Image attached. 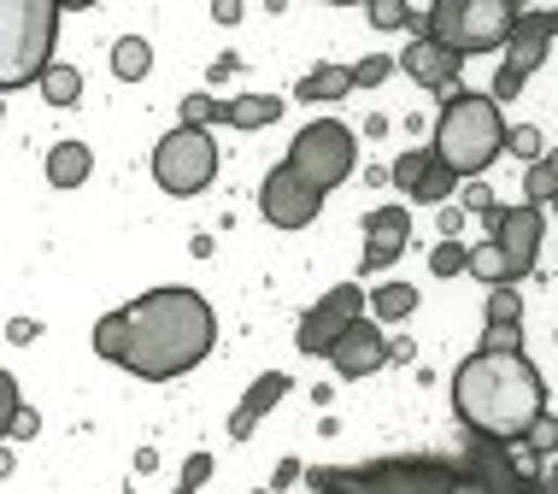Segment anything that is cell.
<instances>
[{"label":"cell","instance_id":"1","mask_svg":"<svg viewBox=\"0 0 558 494\" xmlns=\"http://www.w3.org/2000/svg\"><path fill=\"white\" fill-rule=\"evenodd\" d=\"M312 494H558V459L530 447L464 442L459 454H388L306 471Z\"/></svg>","mask_w":558,"mask_h":494},{"label":"cell","instance_id":"2","mask_svg":"<svg viewBox=\"0 0 558 494\" xmlns=\"http://www.w3.org/2000/svg\"><path fill=\"white\" fill-rule=\"evenodd\" d=\"M213 348H218V312L201 289H183V282L135 294L130 306H118L95 324V353L142 383L189 377Z\"/></svg>","mask_w":558,"mask_h":494},{"label":"cell","instance_id":"3","mask_svg":"<svg viewBox=\"0 0 558 494\" xmlns=\"http://www.w3.org/2000/svg\"><path fill=\"white\" fill-rule=\"evenodd\" d=\"M452 412H459L464 436L494 442V447H523L535 436V424L547 418V383L541 371L518 353H494L476 348L471 359H459L452 371Z\"/></svg>","mask_w":558,"mask_h":494},{"label":"cell","instance_id":"4","mask_svg":"<svg viewBox=\"0 0 558 494\" xmlns=\"http://www.w3.org/2000/svg\"><path fill=\"white\" fill-rule=\"evenodd\" d=\"M506 142H511V130H506V112H500V100L494 95H471V88H452V95L441 100V118H435V154L447 159V171L459 177H476L488 171L494 159L506 154Z\"/></svg>","mask_w":558,"mask_h":494},{"label":"cell","instance_id":"5","mask_svg":"<svg viewBox=\"0 0 558 494\" xmlns=\"http://www.w3.org/2000/svg\"><path fill=\"white\" fill-rule=\"evenodd\" d=\"M59 7L53 0H7L0 7V88L41 83L59 65Z\"/></svg>","mask_w":558,"mask_h":494},{"label":"cell","instance_id":"6","mask_svg":"<svg viewBox=\"0 0 558 494\" xmlns=\"http://www.w3.org/2000/svg\"><path fill=\"white\" fill-rule=\"evenodd\" d=\"M511 24H518V7H506V0H435L424 19V36L452 48L459 59H476V53L506 48Z\"/></svg>","mask_w":558,"mask_h":494},{"label":"cell","instance_id":"7","mask_svg":"<svg viewBox=\"0 0 558 494\" xmlns=\"http://www.w3.org/2000/svg\"><path fill=\"white\" fill-rule=\"evenodd\" d=\"M282 165H289L300 183H312L318 194H329V189H341L347 177H353L359 136L341 124V118H318V124H306V130L289 142V159H282Z\"/></svg>","mask_w":558,"mask_h":494},{"label":"cell","instance_id":"8","mask_svg":"<svg viewBox=\"0 0 558 494\" xmlns=\"http://www.w3.org/2000/svg\"><path fill=\"white\" fill-rule=\"evenodd\" d=\"M213 177H218V142H213V130H194V124L165 130L159 147H154V183L165 194L189 201V194L213 189Z\"/></svg>","mask_w":558,"mask_h":494},{"label":"cell","instance_id":"9","mask_svg":"<svg viewBox=\"0 0 558 494\" xmlns=\"http://www.w3.org/2000/svg\"><path fill=\"white\" fill-rule=\"evenodd\" d=\"M553 41H558V7L518 12V24H511V41H506V59H500V71H494V88H488L500 107H506V100H518L523 83H530L535 71L547 65Z\"/></svg>","mask_w":558,"mask_h":494},{"label":"cell","instance_id":"10","mask_svg":"<svg viewBox=\"0 0 558 494\" xmlns=\"http://www.w3.org/2000/svg\"><path fill=\"white\" fill-rule=\"evenodd\" d=\"M359 318H365V289H359V282H336V289H329L318 306L300 312L294 348L306 353V359H318V353L329 359V353H336V341H341Z\"/></svg>","mask_w":558,"mask_h":494},{"label":"cell","instance_id":"11","mask_svg":"<svg viewBox=\"0 0 558 494\" xmlns=\"http://www.w3.org/2000/svg\"><path fill=\"white\" fill-rule=\"evenodd\" d=\"M541 236H547V218H541V206H494V213H488V242L506 253L511 289H518V282L535 272Z\"/></svg>","mask_w":558,"mask_h":494},{"label":"cell","instance_id":"12","mask_svg":"<svg viewBox=\"0 0 558 494\" xmlns=\"http://www.w3.org/2000/svg\"><path fill=\"white\" fill-rule=\"evenodd\" d=\"M259 213H265V224H277V230H306V224L324 213V194L312 183H300L289 165H270L265 183H259Z\"/></svg>","mask_w":558,"mask_h":494},{"label":"cell","instance_id":"13","mask_svg":"<svg viewBox=\"0 0 558 494\" xmlns=\"http://www.w3.org/2000/svg\"><path fill=\"white\" fill-rule=\"evenodd\" d=\"M388 183L417 206H447L452 189H459V177L447 171V159L435 154V147H405V154L388 165Z\"/></svg>","mask_w":558,"mask_h":494},{"label":"cell","instance_id":"14","mask_svg":"<svg viewBox=\"0 0 558 494\" xmlns=\"http://www.w3.org/2000/svg\"><path fill=\"white\" fill-rule=\"evenodd\" d=\"M395 359V348H388V336H383V324L376 318H359L347 336L336 341V353H329V365H336V377L347 383H359V377H376V371Z\"/></svg>","mask_w":558,"mask_h":494},{"label":"cell","instance_id":"15","mask_svg":"<svg viewBox=\"0 0 558 494\" xmlns=\"http://www.w3.org/2000/svg\"><path fill=\"white\" fill-rule=\"evenodd\" d=\"M405 242H412V213L405 206H376V213H365V260H359V272H388V265L405 253Z\"/></svg>","mask_w":558,"mask_h":494},{"label":"cell","instance_id":"16","mask_svg":"<svg viewBox=\"0 0 558 494\" xmlns=\"http://www.w3.org/2000/svg\"><path fill=\"white\" fill-rule=\"evenodd\" d=\"M400 71H405V77H412L417 88H435V95H452V88H464V83H459L464 59L452 53V48H441V41H429V36H412V41H405Z\"/></svg>","mask_w":558,"mask_h":494},{"label":"cell","instance_id":"17","mask_svg":"<svg viewBox=\"0 0 558 494\" xmlns=\"http://www.w3.org/2000/svg\"><path fill=\"white\" fill-rule=\"evenodd\" d=\"M289 388H294L289 371H265V377H253V388L235 400V412H230V442H247L253 430H259V418L277 407V400L289 395Z\"/></svg>","mask_w":558,"mask_h":494},{"label":"cell","instance_id":"18","mask_svg":"<svg viewBox=\"0 0 558 494\" xmlns=\"http://www.w3.org/2000/svg\"><path fill=\"white\" fill-rule=\"evenodd\" d=\"M41 171H48L53 189H83L88 171H95V154H88V142H77V136H71V142H53Z\"/></svg>","mask_w":558,"mask_h":494},{"label":"cell","instance_id":"19","mask_svg":"<svg viewBox=\"0 0 558 494\" xmlns=\"http://www.w3.org/2000/svg\"><path fill=\"white\" fill-rule=\"evenodd\" d=\"M359 88V77H353V65H318V71H306V77L294 83V100H347Z\"/></svg>","mask_w":558,"mask_h":494},{"label":"cell","instance_id":"20","mask_svg":"<svg viewBox=\"0 0 558 494\" xmlns=\"http://www.w3.org/2000/svg\"><path fill=\"white\" fill-rule=\"evenodd\" d=\"M417 312V289L412 282H376L371 289V318L376 324H405Z\"/></svg>","mask_w":558,"mask_h":494},{"label":"cell","instance_id":"21","mask_svg":"<svg viewBox=\"0 0 558 494\" xmlns=\"http://www.w3.org/2000/svg\"><path fill=\"white\" fill-rule=\"evenodd\" d=\"M282 118V95H235L230 100V130H265Z\"/></svg>","mask_w":558,"mask_h":494},{"label":"cell","instance_id":"22","mask_svg":"<svg viewBox=\"0 0 558 494\" xmlns=\"http://www.w3.org/2000/svg\"><path fill=\"white\" fill-rule=\"evenodd\" d=\"M147 71H154V48H147V36H118L112 41V77L142 83Z\"/></svg>","mask_w":558,"mask_h":494},{"label":"cell","instance_id":"23","mask_svg":"<svg viewBox=\"0 0 558 494\" xmlns=\"http://www.w3.org/2000/svg\"><path fill=\"white\" fill-rule=\"evenodd\" d=\"M547 201H558V147L523 171V206H547Z\"/></svg>","mask_w":558,"mask_h":494},{"label":"cell","instance_id":"24","mask_svg":"<svg viewBox=\"0 0 558 494\" xmlns=\"http://www.w3.org/2000/svg\"><path fill=\"white\" fill-rule=\"evenodd\" d=\"M36 88H41V100H48V107H77V100H83V71L77 65H53Z\"/></svg>","mask_w":558,"mask_h":494},{"label":"cell","instance_id":"25","mask_svg":"<svg viewBox=\"0 0 558 494\" xmlns=\"http://www.w3.org/2000/svg\"><path fill=\"white\" fill-rule=\"evenodd\" d=\"M471 277H482L488 289H506V282H511V265H506V253L494 248V242L471 248Z\"/></svg>","mask_w":558,"mask_h":494},{"label":"cell","instance_id":"26","mask_svg":"<svg viewBox=\"0 0 558 494\" xmlns=\"http://www.w3.org/2000/svg\"><path fill=\"white\" fill-rule=\"evenodd\" d=\"M183 124H194V130L230 124V100H218V95H189V100H183Z\"/></svg>","mask_w":558,"mask_h":494},{"label":"cell","instance_id":"27","mask_svg":"<svg viewBox=\"0 0 558 494\" xmlns=\"http://www.w3.org/2000/svg\"><path fill=\"white\" fill-rule=\"evenodd\" d=\"M429 272H435V277L471 272V248H464V242H435V248H429Z\"/></svg>","mask_w":558,"mask_h":494},{"label":"cell","instance_id":"28","mask_svg":"<svg viewBox=\"0 0 558 494\" xmlns=\"http://www.w3.org/2000/svg\"><path fill=\"white\" fill-rule=\"evenodd\" d=\"M506 154H518V159L541 165V159H547V136H541L535 124H518V130H511V142H506Z\"/></svg>","mask_w":558,"mask_h":494},{"label":"cell","instance_id":"29","mask_svg":"<svg viewBox=\"0 0 558 494\" xmlns=\"http://www.w3.org/2000/svg\"><path fill=\"white\" fill-rule=\"evenodd\" d=\"M206 477H213V454H189V459H183V477H177L171 494H201Z\"/></svg>","mask_w":558,"mask_h":494},{"label":"cell","instance_id":"30","mask_svg":"<svg viewBox=\"0 0 558 494\" xmlns=\"http://www.w3.org/2000/svg\"><path fill=\"white\" fill-rule=\"evenodd\" d=\"M400 59H388V53H365L353 65V77H359V88H376V83H388V71H395Z\"/></svg>","mask_w":558,"mask_h":494},{"label":"cell","instance_id":"31","mask_svg":"<svg viewBox=\"0 0 558 494\" xmlns=\"http://www.w3.org/2000/svg\"><path fill=\"white\" fill-rule=\"evenodd\" d=\"M412 24V7H400V0H376L371 7V29H405Z\"/></svg>","mask_w":558,"mask_h":494},{"label":"cell","instance_id":"32","mask_svg":"<svg viewBox=\"0 0 558 494\" xmlns=\"http://www.w3.org/2000/svg\"><path fill=\"white\" fill-rule=\"evenodd\" d=\"M523 447H530V454H541V459H558V418H553V412L541 418V424H535V436L523 442Z\"/></svg>","mask_w":558,"mask_h":494},{"label":"cell","instance_id":"33","mask_svg":"<svg viewBox=\"0 0 558 494\" xmlns=\"http://www.w3.org/2000/svg\"><path fill=\"white\" fill-rule=\"evenodd\" d=\"M494 206H500V201H494V194L482 189V183H471V189H464V213H482V218H488Z\"/></svg>","mask_w":558,"mask_h":494},{"label":"cell","instance_id":"34","mask_svg":"<svg viewBox=\"0 0 558 494\" xmlns=\"http://www.w3.org/2000/svg\"><path fill=\"white\" fill-rule=\"evenodd\" d=\"M464 230V206H441V242H459Z\"/></svg>","mask_w":558,"mask_h":494},{"label":"cell","instance_id":"35","mask_svg":"<svg viewBox=\"0 0 558 494\" xmlns=\"http://www.w3.org/2000/svg\"><path fill=\"white\" fill-rule=\"evenodd\" d=\"M213 19H218V24H241V7H235V0H218Z\"/></svg>","mask_w":558,"mask_h":494},{"label":"cell","instance_id":"36","mask_svg":"<svg viewBox=\"0 0 558 494\" xmlns=\"http://www.w3.org/2000/svg\"><path fill=\"white\" fill-rule=\"evenodd\" d=\"M7 336H12V341H29V336H36V324H29V318H12Z\"/></svg>","mask_w":558,"mask_h":494},{"label":"cell","instance_id":"37","mask_svg":"<svg viewBox=\"0 0 558 494\" xmlns=\"http://www.w3.org/2000/svg\"><path fill=\"white\" fill-rule=\"evenodd\" d=\"M294 477H306V471H300L294 459H282V466H277V489H282V483H294Z\"/></svg>","mask_w":558,"mask_h":494},{"label":"cell","instance_id":"38","mask_svg":"<svg viewBox=\"0 0 558 494\" xmlns=\"http://www.w3.org/2000/svg\"><path fill=\"white\" fill-rule=\"evenodd\" d=\"M253 494H277V489H253Z\"/></svg>","mask_w":558,"mask_h":494},{"label":"cell","instance_id":"39","mask_svg":"<svg viewBox=\"0 0 558 494\" xmlns=\"http://www.w3.org/2000/svg\"><path fill=\"white\" fill-rule=\"evenodd\" d=\"M553 341H558V329H553Z\"/></svg>","mask_w":558,"mask_h":494}]
</instances>
